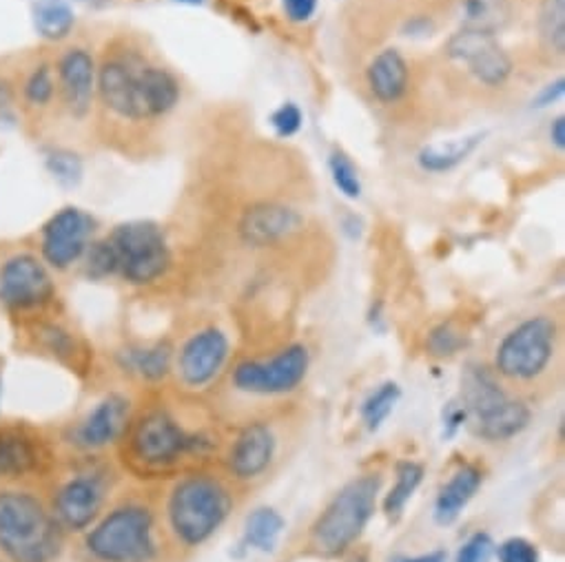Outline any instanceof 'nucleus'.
I'll list each match as a JSON object with an SVG mask.
<instances>
[{"instance_id": "obj_32", "label": "nucleus", "mask_w": 565, "mask_h": 562, "mask_svg": "<svg viewBox=\"0 0 565 562\" xmlns=\"http://www.w3.org/2000/svg\"><path fill=\"white\" fill-rule=\"evenodd\" d=\"M58 91L56 85V74L52 72L50 65H39L34 67L28 78L23 80V100L32 109H45L52 105L54 96Z\"/></svg>"}, {"instance_id": "obj_43", "label": "nucleus", "mask_w": 565, "mask_h": 562, "mask_svg": "<svg viewBox=\"0 0 565 562\" xmlns=\"http://www.w3.org/2000/svg\"><path fill=\"white\" fill-rule=\"evenodd\" d=\"M175 3H182V6H202L204 0H175Z\"/></svg>"}, {"instance_id": "obj_29", "label": "nucleus", "mask_w": 565, "mask_h": 562, "mask_svg": "<svg viewBox=\"0 0 565 562\" xmlns=\"http://www.w3.org/2000/svg\"><path fill=\"white\" fill-rule=\"evenodd\" d=\"M76 17L63 0H45L36 8V30L50 41H63L72 34Z\"/></svg>"}, {"instance_id": "obj_14", "label": "nucleus", "mask_w": 565, "mask_h": 562, "mask_svg": "<svg viewBox=\"0 0 565 562\" xmlns=\"http://www.w3.org/2000/svg\"><path fill=\"white\" fill-rule=\"evenodd\" d=\"M61 458L54 428L0 419V485H43Z\"/></svg>"}, {"instance_id": "obj_1", "label": "nucleus", "mask_w": 565, "mask_h": 562, "mask_svg": "<svg viewBox=\"0 0 565 562\" xmlns=\"http://www.w3.org/2000/svg\"><path fill=\"white\" fill-rule=\"evenodd\" d=\"M222 421L200 397L145 392L114 452L122 474L140 485H158L182 472L215 465L222 452Z\"/></svg>"}, {"instance_id": "obj_8", "label": "nucleus", "mask_w": 565, "mask_h": 562, "mask_svg": "<svg viewBox=\"0 0 565 562\" xmlns=\"http://www.w3.org/2000/svg\"><path fill=\"white\" fill-rule=\"evenodd\" d=\"M291 408H281L262 417L246 419L224 434L217 467L242 491L273 478L291 456L298 432Z\"/></svg>"}, {"instance_id": "obj_28", "label": "nucleus", "mask_w": 565, "mask_h": 562, "mask_svg": "<svg viewBox=\"0 0 565 562\" xmlns=\"http://www.w3.org/2000/svg\"><path fill=\"white\" fill-rule=\"evenodd\" d=\"M285 531V518L273 507H257L244 522V542L257 551H273Z\"/></svg>"}, {"instance_id": "obj_33", "label": "nucleus", "mask_w": 565, "mask_h": 562, "mask_svg": "<svg viewBox=\"0 0 565 562\" xmlns=\"http://www.w3.org/2000/svg\"><path fill=\"white\" fill-rule=\"evenodd\" d=\"M329 169H331L333 184L338 186V191L342 195H347L349 199H358L362 195V182H360L358 169L347 153L333 151V155L329 160Z\"/></svg>"}, {"instance_id": "obj_37", "label": "nucleus", "mask_w": 565, "mask_h": 562, "mask_svg": "<svg viewBox=\"0 0 565 562\" xmlns=\"http://www.w3.org/2000/svg\"><path fill=\"white\" fill-rule=\"evenodd\" d=\"M302 111L298 105L294 102H287L281 105L273 116H270V125L275 129V133L279 138H291L296 136L300 129H302Z\"/></svg>"}, {"instance_id": "obj_34", "label": "nucleus", "mask_w": 565, "mask_h": 562, "mask_svg": "<svg viewBox=\"0 0 565 562\" xmlns=\"http://www.w3.org/2000/svg\"><path fill=\"white\" fill-rule=\"evenodd\" d=\"M463 346V335L457 331L452 324H441L435 331H430L426 348L433 357H452L461 350Z\"/></svg>"}, {"instance_id": "obj_7", "label": "nucleus", "mask_w": 565, "mask_h": 562, "mask_svg": "<svg viewBox=\"0 0 565 562\" xmlns=\"http://www.w3.org/2000/svg\"><path fill=\"white\" fill-rule=\"evenodd\" d=\"M70 544L41 485H0V562H61Z\"/></svg>"}, {"instance_id": "obj_40", "label": "nucleus", "mask_w": 565, "mask_h": 562, "mask_svg": "<svg viewBox=\"0 0 565 562\" xmlns=\"http://www.w3.org/2000/svg\"><path fill=\"white\" fill-rule=\"evenodd\" d=\"M563 94H565V80H563V78H558L556 83L547 85V87L536 96L534 107H547V105H552V102L561 100V98H563Z\"/></svg>"}, {"instance_id": "obj_16", "label": "nucleus", "mask_w": 565, "mask_h": 562, "mask_svg": "<svg viewBox=\"0 0 565 562\" xmlns=\"http://www.w3.org/2000/svg\"><path fill=\"white\" fill-rule=\"evenodd\" d=\"M231 364V339L224 331L209 326L191 333L173 348L171 386L175 392L200 397L213 390Z\"/></svg>"}, {"instance_id": "obj_18", "label": "nucleus", "mask_w": 565, "mask_h": 562, "mask_svg": "<svg viewBox=\"0 0 565 562\" xmlns=\"http://www.w3.org/2000/svg\"><path fill=\"white\" fill-rule=\"evenodd\" d=\"M94 235V219L76 208L67 206L52 215L41 228L39 255L52 270H70L85 259Z\"/></svg>"}, {"instance_id": "obj_22", "label": "nucleus", "mask_w": 565, "mask_h": 562, "mask_svg": "<svg viewBox=\"0 0 565 562\" xmlns=\"http://www.w3.org/2000/svg\"><path fill=\"white\" fill-rule=\"evenodd\" d=\"M96 61L85 47H72L58 58L56 85L72 116L85 118L89 114L96 94Z\"/></svg>"}, {"instance_id": "obj_13", "label": "nucleus", "mask_w": 565, "mask_h": 562, "mask_svg": "<svg viewBox=\"0 0 565 562\" xmlns=\"http://www.w3.org/2000/svg\"><path fill=\"white\" fill-rule=\"evenodd\" d=\"M138 397L127 388H111L94 399L85 410L54 428L63 456H107L114 454L136 410Z\"/></svg>"}, {"instance_id": "obj_30", "label": "nucleus", "mask_w": 565, "mask_h": 562, "mask_svg": "<svg viewBox=\"0 0 565 562\" xmlns=\"http://www.w3.org/2000/svg\"><path fill=\"white\" fill-rule=\"evenodd\" d=\"M539 34L550 52L565 54V0H541Z\"/></svg>"}, {"instance_id": "obj_42", "label": "nucleus", "mask_w": 565, "mask_h": 562, "mask_svg": "<svg viewBox=\"0 0 565 562\" xmlns=\"http://www.w3.org/2000/svg\"><path fill=\"white\" fill-rule=\"evenodd\" d=\"M397 562H446V553L444 551H430V553H422V555H413V558H402Z\"/></svg>"}, {"instance_id": "obj_11", "label": "nucleus", "mask_w": 565, "mask_h": 562, "mask_svg": "<svg viewBox=\"0 0 565 562\" xmlns=\"http://www.w3.org/2000/svg\"><path fill=\"white\" fill-rule=\"evenodd\" d=\"M463 423L483 443H508L532 421L530 403L512 395L488 366H470L461 381Z\"/></svg>"}, {"instance_id": "obj_24", "label": "nucleus", "mask_w": 565, "mask_h": 562, "mask_svg": "<svg viewBox=\"0 0 565 562\" xmlns=\"http://www.w3.org/2000/svg\"><path fill=\"white\" fill-rule=\"evenodd\" d=\"M366 80L380 102L393 105L408 89V65L397 50H384L369 65Z\"/></svg>"}, {"instance_id": "obj_21", "label": "nucleus", "mask_w": 565, "mask_h": 562, "mask_svg": "<svg viewBox=\"0 0 565 562\" xmlns=\"http://www.w3.org/2000/svg\"><path fill=\"white\" fill-rule=\"evenodd\" d=\"M305 219L302 215L285 204H255L239 219V237L246 246L268 248L291 239Z\"/></svg>"}, {"instance_id": "obj_36", "label": "nucleus", "mask_w": 565, "mask_h": 562, "mask_svg": "<svg viewBox=\"0 0 565 562\" xmlns=\"http://www.w3.org/2000/svg\"><path fill=\"white\" fill-rule=\"evenodd\" d=\"M492 549H494V542L490 533L477 531L461 544L457 553V562H490Z\"/></svg>"}, {"instance_id": "obj_3", "label": "nucleus", "mask_w": 565, "mask_h": 562, "mask_svg": "<svg viewBox=\"0 0 565 562\" xmlns=\"http://www.w3.org/2000/svg\"><path fill=\"white\" fill-rule=\"evenodd\" d=\"M311 350L305 344H289L266 357H246L228 364L215 386L213 410L222 423L235 425L289 408L311 375Z\"/></svg>"}, {"instance_id": "obj_19", "label": "nucleus", "mask_w": 565, "mask_h": 562, "mask_svg": "<svg viewBox=\"0 0 565 562\" xmlns=\"http://www.w3.org/2000/svg\"><path fill=\"white\" fill-rule=\"evenodd\" d=\"M448 58L463 65L486 87H501L512 76V61L497 36L459 30L446 45Z\"/></svg>"}, {"instance_id": "obj_31", "label": "nucleus", "mask_w": 565, "mask_h": 562, "mask_svg": "<svg viewBox=\"0 0 565 562\" xmlns=\"http://www.w3.org/2000/svg\"><path fill=\"white\" fill-rule=\"evenodd\" d=\"M399 395H402V392H399V386L393 383V381H386V383H382L377 390H373L371 397L362 403L360 414H362L364 425H366L371 432L380 430L382 423L391 417V412L395 410V406H397V401H399Z\"/></svg>"}, {"instance_id": "obj_17", "label": "nucleus", "mask_w": 565, "mask_h": 562, "mask_svg": "<svg viewBox=\"0 0 565 562\" xmlns=\"http://www.w3.org/2000/svg\"><path fill=\"white\" fill-rule=\"evenodd\" d=\"M17 344L19 350L58 364L78 379H87L94 372L92 355L56 315L17 328Z\"/></svg>"}, {"instance_id": "obj_26", "label": "nucleus", "mask_w": 565, "mask_h": 562, "mask_svg": "<svg viewBox=\"0 0 565 562\" xmlns=\"http://www.w3.org/2000/svg\"><path fill=\"white\" fill-rule=\"evenodd\" d=\"M481 142H483V133H475V136H466L459 140L430 144V147L422 149L417 162L428 173H446V171H452L455 166H459L461 162H466L477 151V147Z\"/></svg>"}, {"instance_id": "obj_35", "label": "nucleus", "mask_w": 565, "mask_h": 562, "mask_svg": "<svg viewBox=\"0 0 565 562\" xmlns=\"http://www.w3.org/2000/svg\"><path fill=\"white\" fill-rule=\"evenodd\" d=\"M499 562H539V549L525 538H508L497 547Z\"/></svg>"}, {"instance_id": "obj_10", "label": "nucleus", "mask_w": 565, "mask_h": 562, "mask_svg": "<svg viewBox=\"0 0 565 562\" xmlns=\"http://www.w3.org/2000/svg\"><path fill=\"white\" fill-rule=\"evenodd\" d=\"M382 483V472H366L349 480L311 522L305 551L324 560L349 553L375 516Z\"/></svg>"}, {"instance_id": "obj_27", "label": "nucleus", "mask_w": 565, "mask_h": 562, "mask_svg": "<svg viewBox=\"0 0 565 562\" xmlns=\"http://www.w3.org/2000/svg\"><path fill=\"white\" fill-rule=\"evenodd\" d=\"M424 480V465L417 461H402L395 467V483L388 489V494L384 496V514L388 516V520H397L408 500L415 496L417 487Z\"/></svg>"}, {"instance_id": "obj_39", "label": "nucleus", "mask_w": 565, "mask_h": 562, "mask_svg": "<svg viewBox=\"0 0 565 562\" xmlns=\"http://www.w3.org/2000/svg\"><path fill=\"white\" fill-rule=\"evenodd\" d=\"M281 8L289 21L307 23L318 10V0H281Z\"/></svg>"}, {"instance_id": "obj_25", "label": "nucleus", "mask_w": 565, "mask_h": 562, "mask_svg": "<svg viewBox=\"0 0 565 562\" xmlns=\"http://www.w3.org/2000/svg\"><path fill=\"white\" fill-rule=\"evenodd\" d=\"M461 30L497 36L510 21L508 0H461Z\"/></svg>"}, {"instance_id": "obj_6", "label": "nucleus", "mask_w": 565, "mask_h": 562, "mask_svg": "<svg viewBox=\"0 0 565 562\" xmlns=\"http://www.w3.org/2000/svg\"><path fill=\"white\" fill-rule=\"evenodd\" d=\"M122 480L125 474L114 454L63 456L41 487L65 533L76 538L98 520L122 489Z\"/></svg>"}, {"instance_id": "obj_41", "label": "nucleus", "mask_w": 565, "mask_h": 562, "mask_svg": "<svg viewBox=\"0 0 565 562\" xmlns=\"http://www.w3.org/2000/svg\"><path fill=\"white\" fill-rule=\"evenodd\" d=\"M550 140H552V144H554L558 151L565 149V118H563V116L556 118V120L550 125Z\"/></svg>"}, {"instance_id": "obj_45", "label": "nucleus", "mask_w": 565, "mask_h": 562, "mask_svg": "<svg viewBox=\"0 0 565 562\" xmlns=\"http://www.w3.org/2000/svg\"><path fill=\"white\" fill-rule=\"evenodd\" d=\"M347 562H369V558H366V555H355V558H351V560H347Z\"/></svg>"}, {"instance_id": "obj_15", "label": "nucleus", "mask_w": 565, "mask_h": 562, "mask_svg": "<svg viewBox=\"0 0 565 562\" xmlns=\"http://www.w3.org/2000/svg\"><path fill=\"white\" fill-rule=\"evenodd\" d=\"M116 272L129 287H151L171 268V248L162 228L153 221H127L105 237Z\"/></svg>"}, {"instance_id": "obj_4", "label": "nucleus", "mask_w": 565, "mask_h": 562, "mask_svg": "<svg viewBox=\"0 0 565 562\" xmlns=\"http://www.w3.org/2000/svg\"><path fill=\"white\" fill-rule=\"evenodd\" d=\"M72 549L76 562H169L156 487L122 485Z\"/></svg>"}, {"instance_id": "obj_38", "label": "nucleus", "mask_w": 565, "mask_h": 562, "mask_svg": "<svg viewBox=\"0 0 565 562\" xmlns=\"http://www.w3.org/2000/svg\"><path fill=\"white\" fill-rule=\"evenodd\" d=\"M47 164H50V171L54 173V177L61 180L63 184H74L81 180L83 166H81V160L72 153H54V155H50Z\"/></svg>"}, {"instance_id": "obj_20", "label": "nucleus", "mask_w": 565, "mask_h": 562, "mask_svg": "<svg viewBox=\"0 0 565 562\" xmlns=\"http://www.w3.org/2000/svg\"><path fill=\"white\" fill-rule=\"evenodd\" d=\"M116 372L145 392L158 390L171 381L173 346L169 342L125 344L114 353Z\"/></svg>"}, {"instance_id": "obj_2", "label": "nucleus", "mask_w": 565, "mask_h": 562, "mask_svg": "<svg viewBox=\"0 0 565 562\" xmlns=\"http://www.w3.org/2000/svg\"><path fill=\"white\" fill-rule=\"evenodd\" d=\"M239 489L217 467L182 472L156 489L162 533L171 562L193 555L226 525Z\"/></svg>"}, {"instance_id": "obj_44", "label": "nucleus", "mask_w": 565, "mask_h": 562, "mask_svg": "<svg viewBox=\"0 0 565 562\" xmlns=\"http://www.w3.org/2000/svg\"><path fill=\"white\" fill-rule=\"evenodd\" d=\"M0 401H3V361H0ZM3 419V417H0Z\"/></svg>"}, {"instance_id": "obj_9", "label": "nucleus", "mask_w": 565, "mask_h": 562, "mask_svg": "<svg viewBox=\"0 0 565 562\" xmlns=\"http://www.w3.org/2000/svg\"><path fill=\"white\" fill-rule=\"evenodd\" d=\"M96 91L111 114L131 122L160 118L169 114L180 98L178 80L136 52L105 58L98 67Z\"/></svg>"}, {"instance_id": "obj_12", "label": "nucleus", "mask_w": 565, "mask_h": 562, "mask_svg": "<svg viewBox=\"0 0 565 562\" xmlns=\"http://www.w3.org/2000/svg\"><path fill=\"white\" fill-rule=\"evenodd\" d=\"M56 304L54 270L39 252L14 248L0 255V313L14 331L56 315Z\"/></svg>"}, {"instance_id": "obj_23", "label": "nucleus", "mask_w": 565, "mask_h": 562, "mask_svg": "<svg viewBox=\"0 0 565 562\" xmlns=\"http://www.w3.org/2000/svg\"><path fill=\"white\" fill-rule=\"evenodd\" d=\"M483 485V469L477 463L459 465L439 487L435 498V520L439 525L455 522Z\"/></svg>"}, {"instance_id": "obj_5", "label": "nucleus", "mask_w": 565, "mask_h": 562, "mask_svg": "<svg viewBox=\"0 0 565 562\" xmlns=\"http://www.w3.org/2000/svg\"><path fill=\"white\" fill-rule=\"evenodd\" d=\"M490 372L523 401L554 395L563 381V331L554 315L536 313L508 328L492 348Z\"/></svg>"}]
</instances>
